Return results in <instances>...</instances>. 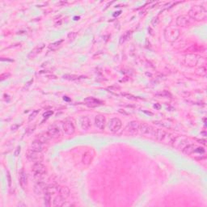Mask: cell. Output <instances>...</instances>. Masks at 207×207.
I'll return each instance as SVG.
<instances>
[{"label": "cell", "mask_w": 207, "mask_h": 207, "mask_svg": "<svg viewBox=\"0 0 207 207\" xmlns=\"http://www.w3.org/2000/svg\"><path fill=\"white\" fill-rule=\"evenodd\" d=\"M188 16L192 19L197 21H202L207 16V11L205 7L202 5H195L188 11Z\"/></svg>", "instance_id": "obj_1"}, {"label": "cell", "mask_w": 207, "mask_h": 207, "mask_svg": "<svg viewBox=\"0 0 207 207\" xmlns=\"http://www.w3.org/2000/svg\"><path fill=\"white\" fill-rule=\"evenodd\" d=\"M183 152L188 155L194 156L195 158L202 159L204 158L206 155V150L204 147L197 146L196 144H190L183 149Z\"/></svg>", "instance_id": "obj_2"}, {"label": "cell", "mask_w": 207, "mask_h": 207, "mask_svg": "<svg viewBox=\"0 0 207 207\" xmlns=\"http://www.w3.org/2000/svg\"><path fill=\"white\" fill-rule=\"evenodd\" d=\"M180 30L175 26H167L164 30V38L168 42H174L180 37Z\"/></svg>", "instance_id": "obj_3"}, {"label": "cell", "mask_w": 207, "mask_h": 207, "mask_svg": "<svg viewBox=\"0 0 207 207\" xmlns=\"http://www.w3.org/2000/svg\"><path fill=\"white\" fill-rule=\"evenodd\" d=\"M155 136L156 138L159 140V141L165 143V144L172 145L175 142L174 136L171 135L170 133H167V131L164 130V129H158L157 131H155Z\"/></svg>", "instance_id": "obj_4"}, {"label": "cell", "mask_w": 207, "mask_h": 207, "mask_svg": "<svg viewBox=\"0 0 207 207\" xmlns=\"http://www.w3.org/2000/svg\"><path fill=\"white\" fill-rule=\"evenodd\" d=\"M32 172L34 174V177L37 180H40L46 172V167L40 162H37L32 167Z\"/></svg>", "instance_id": "obj_5"}, {"label": "cell", "mask_w": 207, "mask_h": 207, "mask_svg": "<svg viewBox=\"0 0 207 207\" xmlns=\"http://www.w3.org/2000/svg\"><path fill=\"white\" fill-rule=\"evenodd\" d=\"M121 125H122L121 121L117 117L110 119V121H108V128L110 129V131L113 132V133L118 132L121 129Z\"/></svg>", "instance_id": "obj_6"}, {"label": "cell", "mask_w": 207, "mask_h": 207, "mask_svg": "<svg viewBox=\"0 0 207 207\" xmlns=\"http://www.w3.org/2000/svg\"><path fill=\"white\" fill-rule=\"evenodd\" d=\"M140 125L141 124L138 121H131L129 122L126 127V131L129 134V135H137L138 133L139 132L140 129Z\"/></svg>", "instance_id": "obj_7"}, {"label": "cell", "mask_w": 207, "mask_h": 207, "mask_svg": "<svg viewBox=\"0 0 207 207\" xmlns=\"http://www.w3.org/2000/svg\"><path fill=\"white\" fill-rule=\"evenodd\" d=\"M62 129L65 134L68 135H73L75 131V128L74 126V123L70 120H66V121L62 123Z\"/></svg>", "instance_id": "obj_8"}, {"label": "cell", "mask_w": 207, "mask_h": 207, "mask_svg": "<svg viewBox=\"0 0 207 207\" xmlns=\"http://www.w3.org/2000/svg\"><path fill=\"white\" fill-rule=\"evenodd\" d=\"M199 60V56L196 54H187L185 57V63L189 67H194L197 64Z\"/></svg>", "instance_id": "obj_9"}, {"label": "cell", "mask_w": 207, "mask_h": 207, "mask_svg": "<svg viewBox=\"0 0 207 207\" xmlns=\"http://www.w3.org/2000/svg\"><path fill=\"white\" fill-rule=\"evenodd\" d=\"M139 131L144 135H155V130L147 124H141Z\"/></svg>", "instance_id": "obj_10"}, {"label": "cell", "mask_w": 207, "mask_h": 207, "mask_svg": "<svg viewBox=\"0 0 207 207\" xmlns=\"http://www.w3.org/2000/svg\"><path fill=\"white\" fill-rule=\"evenodd\" d=\"M191 19L188 16H180L176 19V24L180 27H186L191 24Z\"/></svg>", "instance_id": "obj_11"}, {"label": "cell", "mask_w": 207, "mask_h": 207, "mask_svg": "<svg viewBox=\"0 0 207 207\" xmlns=\"http://www.w3.org/2000/svg\"><path fill=\"white\" fill-rule=\"evenodd\" d=\"M60 129L59 127L57 125H53L49 127L48 130H47V135H49V137L52 138H56L58 137V135H60Z\"/></svg>", "instance_id": "obj_12"}, {"label": "cell", "mask_w": 207, "mask_h": 207, "mask_svg": "<svg viewBox=\"0 0 207 207\" xmlns=\"http://www.w3.org/2000/svg\"><path fill=\"white\" fill-rule=\"evenodd\" d=\"M106 124L105 117L103 115H96L95 117V125L96 126L100 129H104Z\"/></svg>", "instance_id": "obj_13"}, {"label": "cell", "mask_w": 207, "mask_h": 207, "mask_svg": "<svg viewBox=\"0 0 207 207\" xmlns=\"http://www.w3.org/2000/svg\"><path fill=\"white\" fill-rule=\"evenodd\" d=\"M45 47V45L44 44H41V45H38L37 46H36L35 48L32 49V51L30 52L29 54H28V58L29 59H33L34 58L37 56L38 54H40V52L42 51V49Z\"/></svg>", "instance_id": "obj_14"}, {"label": "cell", "mask_w": 207, "mask_h": 207, "mask_svg": "<svg viewBox=\"0 0 207 207\" xmlns=\"http://www.w3.org/2000/svg\"><path fill=\"white\" fill-rule=\"evenodd\" d=\"M27 158L31 161H37L39 158H40V152H37V151H35L32 150V149H29L28 150L27 154Z\"/></svg>", "instance_id": "obj_15"}, {"label": "cell", "mask_w": 207, "mask_h": 207, "mask_svg": "<svg viewBox=\"0 0 207 207\" xmlns=\"http://www.w3.org/2000/svg\"><path fill=\"white\" fill-rule=\"evenodd\" d=\"M80 126L84 130H87L91 126V120L88 117H82L80 118Z\"/></svg>", "instance_id": "obj_16"}, {"label": "cell", "mask_w": 207, "mask_h": 207, "mask_svg": "<svg viewBox=\"0 0 207 207\" xmlns=\"http://www.w3.org/2000/svg\"><path fill=\"white\" fill-rule=\"evenodd\" d=\"M30 149H32V150L35 151H37V152H41L44 149V143L42 142H40V140H35L32 143Z\"/></svg>", "instance_id": "obj_17"}, {"label": "cell", "mask_w": 207, "mask_h": 207, "mask_svg": "<svg viewBox=\"0 0 207 207\" xmlns=\"http://www.w3.org/2000/svg\"><path fill=\"white\" fill-rule=\"evenodd\" d=\"M84 102L86 103L87 106L91 108L96 107V106H98V105H100V104H101V102H100V100H96V99H95L93 97H88V98H87V99L84 100Z\"/></svg>", "instance_id": "obj_18"}, {"label": "cell", "mask_w": 207, "mask_h": 207, "mask_svg": "<svg viewBox=\"0 0 207 207\" xmlns=\"http://www.w3.org/2000/svg\"><path fill=\"white\" fill-rule=\"evenodd\" d=\"M93 159V154L91 151H87L86 153L84 154L83 158H82V162L84 165H89L91 164Z\"/></svg>", "instance_id": "obj_19"}, {"label": "cell", "mask_w": 207, "mask_h": 207, "mask_svg": "<svg viewBox=\"0 0 207 207\" xmlns=\"http://www.w3.org/2000/svg\"><path fill=\"white\" fill-rule=\"evenodd\" d=\"M28 183V176L27 174L24 172V171H21L20 172V174H19V185L21 186V188L23 189L26 188Z\"/></svg>", "instance_id": "obj_20"}, {"label": "cell", "mask_w": 207, "mask_h": 207, "mask_svg": "<svg viewBox=\"0 0 207 207\" xmlns=\"http://www.w3.org/2000/svg\"><path fill=\"white\" fill-rule=\"evenodd\" d=\"M65 203V198L62 197L61 195L58 194V196H57L54 199L53 202V206H62Z\"/></svg>", "instance_id": "obj_21"}, {"label": "cell", "mask_w": 207, "mask_h": 207, "mask_svg": "<svg viewBox=\"0 0 207 207\" xmlns=\"http://www.w3.org/2000/svg\"><path fill=\"white\" fill-rule=\"evenodd\" d=\"M58 193H59V195H61L62 197L67 198L70 195V189L67 187H66V186H62V187H60L59 188Z\"/></svg>", "instance_id": "obj_22"}, {"label": "cell", "mask_w": 207, "mask_h": 207, "mask_svg": "<svg viewBox=\"0 0 207 207\" xmlns=\"http://www.w3.org/2000/svg\"><path fill=\"white\" fill-rule=\"evenodd\" d=\"M59 188L60 187H58V186L55 185L48 186V187L45 188V193H49V194H55L57 192L59 191Z\"/></svg>", "instance_id": "obj_23"}, {"label": "cell", "mask_w": 207, "mask_h": 207, "mask_svg": "<svg viewBox=\"0 0 207 207\" xmlns=\"http://www.w3.org/2000/svg\"><path fill=\"white\" fill-rule=\"evenodd\" d=\"M62 42H63V40H58V41H55L54 43L50 44V45L49 46V50H52V51H55V50H57L59 48L60 46L62 45Z\"/></svg>", "instance_id": "obj_24"}, {"label": "cell", "mask_w": 207, "mask_h": 207, "mask_svg": "<svg viewBox=\"0 0 207 207\" xmlns=\"http://www.w3.org/2000/svg\"><path fill=\"white\" fill-rule=\"evenodd\" d=\"M44 200H45V206H50V205H51V194H49V193H45Z\"/></svg>", "instance_id": "obj_25"}, {"label": "cell", "mask_w": 207, "mask_h": 207, "mask_svg": "<svg viewBox=\"0 0 207 207\" xmlns=\"http://www.w3.org/2000/svg\"><path fill=\"white\" fill-rule=\"evenodd\" d=\"M63 78H66V79H68V80H78L79 78H81L82 77H79L78 75H65L63 76Z\"/></svg>", "instance_id": "obj_26"}, {"label": "cell", "mask_w": 207, "mask_h": 207, "mask_svg": "<svg viewBox=\"0 0 207 207\" xmlns=\"http://www.w3.org/2000/svg\"><path fill=\"white\" fill-rule=\"evenodd\" d=\"M130 35H131V32H126L125 34H124L122 37H121V39H120V44H122L124 43L125 41H126L128 39H129V37H130Z\"/></svg>", "instance_id": "obj_27"}, {"label": "cell", "mask_w": 207, "mask_h": 207, "mask_svg": "<svg viewBox=\"0 0 207 207\" xmlns=\"http://www.w3.org/2000/svg\"><path fill=\"white\" fill-rule=\"evenodd\" d=\"M77 35H78V34H77V32H69V34L67 35V37L70 40H74L76 38Z\"/></svg>", "instance_id": "obj_28"}, {"label": "cell", "mask_w": 207, "mask_h": 207, "mask_svg": "<svg viewBox=\"0 0 207 207\" xmlns=\"http://www.w3.org/2000/svg\"><path fill=\"white\" fill-rule=\"evenodd\" d=\"M39 113V110H34V111H32V113L30 114V116H29V118H28V121H32L33 119L35 118L37 116V114Z\"/></svg>", "instance_id": "obj_29"}, {"label": "cell", "mask_w": 207, "mask_h": 207, "mask_svg": "<svg viewBox=\"0 0 207 207\" xmlns=\"http://www.w3.org/2000/svg\"><path fill=\"white\" fill-rule=\"evenodd\" d=\"M10 76H11V75H10L9 73H3V74H2V75H0V80L1 81L5 80V79L9 78Z\"/></svg>", "instance_id": "obj_30"}, {"label": "cell", "mask_w": 207, "mask_h": 207, "mask_svg": "<svg viewBox=\"0 0 207 207\" xmlns=\"http://www.w3.org/2000/svg\"><path fill=\"white\" fill-rule=\"evenodd\" d=\"M7 182H8V185H9V187H11V175H10V172H7Z\"/></svg>", "instance_id": "obj_31"}, {"label": "cell", "mask_w": 207, "mask_h": 207, "mask_svg": "<svg viewBox=\"0 0 207 207\" xmlns=\"http://www.w3.org/2000/svg\"><path fill=\"white\" fill-rule=\"evenodd\" d=\"M20 151H21V147L20 146H17L16 149V151H15V152H14V155H15V156H19V153H20Z\"/></svg>", "instance_id": "obj_32"}, {"label": "cell", "mask_w": 207, "mask_h": 207, "mask_svg": "<svg viewBox=\"0 0 207 207\" xmlns=\"http://www.w3.org/2000/svg\"><path fill=\"white\" fill-rule=\"evenodd\" d=\"M52 114H53V112H52V111H48V112H46V113H44L43 117L45 118H48V117H49Z\"/></svg>", "instance_id": "obj_33"}, {"label": "cell", "mask_w": 207, "mask_h": 207, "mask_svg": "<svg viewBox=\"0 0 207 207\" xmlns=\"http://www.w3.org/2000/svg\"><path fill=\"white\" fill-rule=\"evenodd\" d=\"M158 23H159V19H158V17L154 18V19H152V21H151V24H152L153 26H156V25L158 24Z\"/></svg>", "instance_id": "obj_34"}, {"label": "cell", "mask_w": 207, "mask_h": 207, "mask_svg": "<svg viewBox=\"0 0 207 207\" xmlns=\"http://www.w3.org/2000/svg\"><path fill=\"white\" fill-rule=\"evenodd\" d=\"M34 129H35V126L33 127H31V128H28V129H27V134H31V133H32V132L34 131Z\"/></svg>", "instance_id": "obj_35"}, {"label": "cell", "mask_w": 207, "mask_h": 207, "mask_svg": "<svg viewBox=\"0 0 207 207\" xmlns=\"http://www.w3.org/2000/svg\"><path fill=\"white\" fill-rule=\"evenodd\" d=\"M200 71H201V75H206V69H205L204 67H202L201 69H200Z\"/></svg>", "instance_id": "obj_36"}, {"label": "cell", "mask_w": 207, "mask_h": 207, "mask_svg": "<svg viewBox=\"0 0 207 207\" xmlns=\"http://www.w3.org/2000/svg\"><path fill=\"white\" fill-rule=\"evenodd\" d=\"M124 96H127V98H128V99H130V100H135V98H133L134 96H130V95L129 94H124Z\"/></svg>", "instance_id": "obj_37"}, {"label": "cell", "mask_w": 207, "mask_h": 207, "mask_svg": "<svg viewBox=\"0 0 207 207\" xmlns=\"http://www.w3.org/2000/svg\"><path fill=\"white\" fill-rule=\"evenodd\" d=\"M199 142H200V143H202V144H203V145H206V140H205V139H203V140H199Z\"/></svg>", "instance_id": "obj_38"}, {"label": "cell", "mask_w": 207, "mask_h": 207, "mask_svg": "<svg viewBox=\"0 0 207 207\" xmlns=\"http://www.w3.org/2000/svg\"><path fill=\"white\" fill-rule=\"evenodd\" d=\"M154 107L156 108H158V109H159V108H160V105H157V104H155V106H154Z\"/></svg>", "instance_id": "obj_39"}, {"label": "cell", "mask_w": 207, "mask_h": 207, "mask_svg": "<svg viewBox=\"0 0 207 207\" xmlns=\"http://www.w3.org/2000/svg\"><path fill=\"white\" fill-rule=\"evenodd\" d=\"M17 127H18V126H12L11 127V129H12V130H16V129L17 128Z\"/></svg>", "instance_id": "obj_40"}]
</instances>
